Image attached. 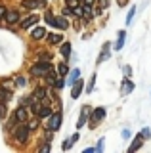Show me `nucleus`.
Listing matches in <instances>:
<instances>
[{"label":"nucleus","mask_w":151,"mask_h":153,"mask_svg":"<svg viewBox=\"0 0 151 153\" xmlns=\"http://www.w3.org/2000/svg\"><path fill=\"white\" fill-rule=\"evenodd\" d=\"M29 132H31V128L21 123L19 126H16V130H13V138H16L19 143H25L27 140H29Z\"/></svg>","instance_id":"1"},{"label":"nucleus","mask_w":151,"mask_h":153,"mask_svg":"<svg viewBox=\"0 0 151 153\" xmlns=\"http://www.w3.org/2000/svg\"><path fill=\"white\" fill-rule=\"evenodd\" d=\"M50 69H52V67H50L48 61H38L36 65L31 67V75H33V76H46Z\"/></svg>","instance_id":"2"},{"label":"nucleus","mask_w":151,"mask_h":153,"mask_svg":"<svg viewBox=\"0 0 151 153\" xmlns=\"http://www.w3.org/2000/svg\"><path fill=\"white\" fill-rule=\"evenodd\" d=\"M61 121H63V117H61V113L58 111V113H52L50 115V121H48V124L46 126L48 128H52V130H59V126H61Z\"/></svg>","instance_id":"3"},{"label":"nucleus","mask_w":151,"mask_h":153,"mask_svg":"<svg viewBox=\"0 0 151 153\" xmlns=\"http://www.w3.org/2000/svg\"><path fill=\"white\" fill-rule=\"evenodd\" d=\"M103 117H105V107H98L96 111L92 113V117H90V126L94 128V126H96V123H100Z\"/></svg>","instance_id":"4"},{"label":"nucleus","mask_w":151,"mask_h":153,"mask_svg":"<svg viewBox=\"0 0 151 153\" xmlns=\"http://www.w3.org/2000/svg\"><path fill=\"white\" fill-rule=\"evenodd\" d=\"M19 19H21V17H19V12H17V10H8L4 21H6L8 25H13V23H17Z\"/></svg>","instance_id":"5"},{"label":"nucleus","mask_w":151,"mask_h":153,"mask_svg":"<svg viewBox=\"0 0 151 153\" xmlns=\"http://www.w3.org/2000/svg\"><path fill=\"white\" fill-rule=\"evenodd\" d=\"M16 119H17V123H25L27 119H29V111H27V107L25 105H21V107H17L16 109Z\"/></svg>","instance_id":"6"},{"label":"nucleus","mask_w":151,"mask_h":153,"mask_svg":"<svg viewBox=\"0 0 151 153\" xmlns=\"http://www.w3.org/2000/svg\"><path fill=\"white\" fill-rule=\"evenodd\" d=\"M82 86H84V84H82V79H78L77 82L73 84V90H71V98H73V100H77L78 96L82 94Z\"/></svg>","instance_id":"7"},{"label":"nucleus","mask_w":151,"mask_h":153,"mask_svg":"<svg viewBox=\"0 0 151 153\" xmlns=\"http://www.w3.org/2000/svg\"><path fill=\"white\" fill-rule=\"evenodd\" d=\"M23 6L27 10H36V8L44 6V2H42V0H23Z\"/></svg>","instance_id":"8"},{"label":"nucleus","mask_w":151,"mask_h":153,"mask_svg":"<svg viewBox=\"0 0 151 153\" xmlns=\"http://www.w3.org/2000/svg\"><path fill=\"white\" fill-rule=\"evenodd\" d=\"M31 36L35 38V40H42L44 36H48V33H46V29L36 27V29H33V31H31Z\"/></svg>","instance_id":"9"},{"label":"nucleus","mask_w":151,"mask_h":153,"mask_svg":"<svg viewBox=\"0 0 151 153\" xmlns=\"http://www.w3.org/2000/svg\"><path fill=\"white\" fill-rule=\"evenodd\" d=\"M36 21H38V16H29L27 19H23V21H21V29H29V27L35 25Z\"/></svg>","instance_id":"10"},{"label":"nucleus","mask_w":151,"mask_h":153,"mask_svg":"<svg viewBox=\"0 0 151 153\" xmlns=\"http://www.w3.org/2000/svg\"><path fill=\"white\" fill-rule=\"evenodd\" d=\"M124 40H126V31H121L119 33V38H117V42H115V50H122Z\"/></svg>","instance_id":"11"},{"label":"nucleus","mask_w":151,"mask_h":153,"mask_svg":"<svg viewBox=\"0 0 151 153\" xmlns=\"http://www.w3.org/2000/svg\"><path fill=\"white\" fill-rule=\"evenodd\" d=\"M50 115H52V107H50V105H42V103H40V107H38V117L44 119V117H50Z\"/></svg>","instance_id":"12"},{"label":"nucleus","mask_w":151,"mask_h":153,"mask_svg":"<svg viewBox=\"0 0 151 153\" xmlns=\"http://www.w3.org/2000/svg\"><path fill=\"white\" fill-rule=\"evenodd\" d=\"M121 90H122V94H130L132 90H134V84H132L128 79H124V80H122V84H121Z\"/></svg>","instance_id":"13"},{"label":"nucleus","mask_w":151,"mask_h":153,"mask_svg":"<svg viewBox=\"0 0 151 153\" xmlns=\"http://www.w3.org/2000/svg\"><path fill=\"white\" fill-rule=\"evenodd\" d=\"M61 38H63V36H61V33H52V35H48V44H52V46L59 44Z\"/></svg>","instance_id":"14"},{"label":"nucleus","mask_w":151,"mask_h":153,"mask_svg":"<svg viewBox=\"0 0 151 153\" xmlns=\"http://www.w3.org/2000/svg\"><path fill=\"white\" fill-rule=\"evenodd\" d=\"M88 105H84L82 107V113H81V119H78V124H77V128H81V126H84V123H86V117H88Z\"/></svg>","instance_id":"15"},{"label":"nucleus","mask_w":151,"mask_h":153,"mask_svg":"<svg viewBox=\"0 0 151 153\" xmlns=\"http://www.w3.org/2000/svg\"><path fill=\"white\" fill-rule=\"evenodd\" d=\"M10 98H12V92H10V90H6V88H0V102H2V103H6Z\"/></svg>","instance_id":"16"},{"label":"nucleus","mask_w":151,"mask_h":153,"mask_svg":"<svg viewBox=\"0 0 151 153\" xmlns=\"http://www.w3.org/2000/svg\"><path fill=\"white\" fill-rule=\"evenodd\" d=\"M141 143H144V140H141V136L134 138V142H132V146L128 147V151H136V149H140V147H141Z\"/></svg>","instance_id":"17"},{"label":"nucleus","mask_w":151,"mask_h":153,"mask_svg":"<svg viewBox=\"0 0 151 153\" xmlns=\"http://www.w3.org/2000/svg\"><path fill=\"white\" fill-rule=\"evenodd\" d=\"M56 27H59L61 31H65V29L69 27V23H67V19L65 17H56Z\"/></svg>","instance_id":"18"},{"label":"nucleus","mask_w":151,"mask_h":153,"mask_svg":"<svg viewBox=\"0 0 151 153\" xmlns=\"http://www.w3.org/2000/svg\"><path fill=\"white\" fill-rule=\"evenodd\" d=\"M105 57H109V44L103 46L101 54H100V57H98V63H103V61H105Z\"/></svg>","instance_id":"19"},{"label":"nucleus","mask_w":151,"mask_h":153,"mask_svg":"<svg viewBox=\"0 0 151 153\" xmlns=\"http://www.w3.org/2000/svg\"><path fill=\"white\" fill-rule=\"evenodd\" d=\"M61 56H63V57L71 56V44H69V42H63V44H61Z\"/></svg>","instance_id":"20"},{"label":"nucleus","mask_w":151,"mask_h":153,"mask_svg":"<svg viewBox=\"0 0 151 153\" xmlns=\"http://www.w3.org/2000/svg\"><path fill=\"white\" fill-rule=\"evenodd\" d=\"M82 6H84V19H86V21H90V17H92V6H90V4H82Z\"/></svg>","instance_id":"21"},{"label":"nucleus","mask_w":151,"mask_h":153,"mask_svg":"<svg viewBox=\"0 0 151 153\" xmlns=\"http://www.w3.org/2000/svg\"><path fill=\"white\" fill-rule=\"evenodd\" d=\"M71 79H69V82L71 84H75V82H77V80H78V76H81V71H78V69H73V71H71Z\"/></svg>","instance_id":"22"},{"label":"nucleus","mask_w":151,"mask_h":153,"mask_svg":"<svg viewBox=\"0 0 151 153\" xmlns=\"http://www.w3.org/2000/svg\"><path fill=\"white\" fill-rule=\"evenodd\" d=\"M33 96H35L36 100H42V98H46V90L42 88V86H38V88L35 90V94H33Z\"/></svg>","instance_id":"23"},{"label":"nucleus","mask_w":151,"mask_h":153,"mask_svg":"<svg viewBox=\"0 0 151 153\" xmlns=\"http://www.w3.org/2000/svg\"><path fill=\"white\" fill-rule=\"evenodd\" d=\"M77 140H78V134H75V136H71V138H69V140H67V142H65V143H63V149H69V147H71V146H73V143H75V142H77Z\"/></svg>","instance_id":"24"},{"label":"nucleus","mask_w":151,"mask_h":153,"mask_svg":"<svg viewBox=\"0 0 151 153\" xmlns=\"http://www.w3.org/2000/svg\"><path fill=\"white\" fill-rule=\"evenodd\" d=\"M58 73H59L61 76H63V75H67V73H69V67L65 65V63H59V65H58Z\"/></svg>","instance_id":"25"},{"label":"nucleus","mask_w":151,"mask_h":153,"mask_svg":"<svg viewBox=\"0 0 151 153\" xmlns=\"http://www.w3.org/2000/svg\"><path fill=\"white\" fill-rule=\"evenodd\" d=\"M94 84H96V75L90 76V82H88V92H92V90H94Z\"/></svg>","instance_id":"26"},{"label":"nucleus","mask_w":151,"mask_h":153,"mask_svg":"<svg viewBox=\"0 0 151 153\" xmlns=\"http://www.w3.org/2000/svg\"><path fill=\"white\" fill-rule=\"evenodd\" d=\"M134 12H136V8H132L130 12H128V17H126V25H130V23H132V17H134Z\"/></svg>","instance_id":"27"},{"label":"nucleus","mask_w":151,"mask_h":153,"mask_svg":"<svg viewBox=\"0 0 151 153\" xmlns=\"http://www.w3.org/2000/svg\"><path fill=\"white\" fill-rule=\"evenodd\" d=\"M4 117H6V103L0 102V119H4Z\"/></svg>","instance_id":"28"},{"label":"nucleus","mask_w":151,"mask_h":153,"mask_svg":"<svg viewBox=\"0 0 151 153\" xmlns=\"http://www.w3.org/2000/svg\"><path fill=\"white\" fill-rule=\"evenodd\" d=\"M63 84H65V80L63 79H56V82H54V86H56V88H63Z\"/></svg>","instance_id":"29"},{"label":"nucleus","mask_w":151,"mask_h":153,"mask_svg":"<svg viewBox=\"0 0 151 153\" xmlns=\"http://www.w3.org/2000/svg\"><path fill=\"white\" fill-rule=\"evenodd\" d=\"M98 2H100V8H98V10H105L107 4H109V0H98Z\"/></svg>","instance_id":"30"},{"label":"nucleus","mask_w":151,"mask_h":153,"mask_svg":"<svg viewBox=\"0 0 151 153\" xmlns=\"http://www.w3.org/2000/svg\"><path fill=\"white\" fill-rule=\"evenodd\" d=\"M6 12H8L6 6H2V4H0V19H4V17H6Z\"/></svg>","instance_id":"31"},{"label":"nucleus","mask_w":151,"mask_h":153,"mask_svg":"<svg viewBox=\"0 0 151 153\" xmlns=\"http://www.w3.org/2000/svg\"><path fill=\"white\" fill-rule=\"evenodd\" d=\"M25 84H27L25 76H17V86H25Z\"/></svg>","instance_id":"32"},{"label":"nucleus","mask_w":151,"mask_h":153,"mask_svg":"<svg viewBox=\"0 0 151 153\" xmlns=\"http://www.w3.org/2000/svg\"><path fill=\"white\" fill-rule=\"evenodd\" d=\"M27 126H29V128H31V130H35V128H36V126H38V121H31L29 124H27Z\"/></svg>","instance_id":"33"},{"label":"nucleus","mask_w":151,"mask_h":153,"mask_svg":"<svg viewBox=\"0 0 151 153\" xmlns=\"http://www.w3.org/2000/svg\"><path fill=\"white\" fill-rule=\"evenodd\" d=\"M38 59H40V61H48V59H50V54H40Z\"/></svg>","instance_id":"34"},{"label":"nucleus","mask_w":151,"mask_h":153,"mask_svg":"<svg viewBox=\"0 0 151 153\" xmlns=\"http://www.w3.org/2000/svg\"><path fill=\"white\" fill-rule=\"evenodd\" d=\"M40 151H50V143H46V146L40 147Z\"/></svg>","instance_id":"35"},{"label":"nucleus","mask_w":151,"mask_h":153,"mask_svg":"<svg viewBox=\"0 0 151 153\" xmlns=\"http://www.w3.org/2000/svg\"><path fill=\"white\" fill-rule=\"evenodd\" d=\"M94 2H96V0H84V4H90V6H94Z\"/></svg>","instance_id":"36"},{"label":"nucleus","mask_w":151,"mask_h":153,"mask_svg":"<svg viewBox=\"0 0 151 153\" xmlns=\"http://www.w3.org/2000/svg\"><path fill=\"white\" fill-rule=\"evenodd\" d=\"M65 2H67V0H65Z\"/></svg>","instance_id":"37"}]
</instances>
